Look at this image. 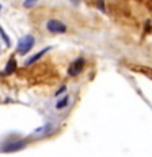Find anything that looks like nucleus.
I'll use <instances>...</instances> for the list:
<instances>
[{
  "label": "nucleus",
  "instance_id": "obj_15",
  "mask_svg": "<svg viewBox=\"0 0 152 157\" xmlns=\"http://www.w3.org/2000/svg\"><path fill=\"white\" fill-rule=\"evenodd\" d=\"M0 51H2V48H0Z\"/></svg>",
  "mask_w": 152,
  "mask_h": 157
},
{
  "label": "nucleus",
  "instance_id": "obj_6",
  "mask_svg": "<svg viewBox=\"0 0 152 157\" xmlns=\"http://www.w3.org/2000/svg\"><path fill=\"white\" fill-rule=\"evenodd\" d=\"M15 71H17V61H15V57H12L7 62V67H5L3 74H5V75H10V74H13Z\"/></svg>",
  "mask_w": 152,
  "mask_h": 157
},
{
  "label": "nucleus",
  "instance_id": "obj_11",
  "mask_svg": "<svg viewBox=\"0 0 152 157\" xmlns=\"http://www.w3.org/2000/svg\"><path fill=\"white\" fill-rule=\"evenodd\" d=\"M97 5H98V8H100L103 13L106 12V7H105V0H97Z\"/></svg>",
  "mask_w": 152,
  "mask_h": 157
},
{
  "label": "nucleus",
  "instance_id": "obj_3",
  "mask_svg": "<svg viewBox=\"0 0 152 157\" xmlns=\"http://www.w3.org/2000/svg\"><path fill=\"white\" fill-rule=\"evenodd\" d=\"M83 69H85V59L77 57L74 62H70V66H69V69H67V74H69V77H77V75L82 74Z\"/></svg>",
  "mask_w": 152,
  "mask_h": 157
},
{
  "label": "nucleus",
  "instance_id": "obj_8",
  "mask_svg": "<svg viewBox=\"0 0 152 157\" xmlns=\"http://www.w3.org/2000/svg\"><path fill=\"white\" fill-rule=\"evenodd\" d=\"M51 129H54V126H52V124H46V126H43V128L34 129V134H36V136H39V134H49V132H51Z\"/></svg>",
  "mask_w": 152,
  "mask_h": 157
},
{
  "label": "nucleus",
  "instance_id": "obj_14",
  "mask_svg": "<svg viewBox=\"0 0 152 157\" xmlns=\"http://www.w3.org/2000/svg\"><path fill=\"white\" fill-rule=\"evenodd\" d=\"M0 10H2V5H0Z\"/></svg>",
  "mask_w": 152,
  "mask_h": 157
},
{
  "label": "nucleus",
  "instance_id": "obj_13",
  "mask_svg": "<svg viewBox=\"0 0 152 157\" xmlns=\"http://www.w3.org/2000/svg\"><path fill=\"white\" fill-rule=\"evenodd\" d=\"M70 2H72L74 5H78V3H80V0H70Z\"/></svg>",
  "mask_w": 152,
  "mask_h": 157
},
{
  "label": "nucleus",
  "instance_id": "obj_2",
  "mask_svg": "<svg viewBox=\"0 0 152 157\" xmlns=\"http://www.w3.org/2000/svg\"><path fill=\"white\" fill-rule=\"evenodd\" d=\"M46 29L49 33H54V34H62L67 31V25L57 18H51L46 21Z\"/></svg>",
  "mask_w": 152,
  "mask_h": 157
},
{
  "label": "nucleus",
  "instance_id": "obj_5",
  "mask_svg": "<svg viewBox=\"0 0 152 157\" xmlns=\"http://www.w3.org/2000/svg\"><path fill=\"white\" fill-rule=\"evenodd\" d=\"M49 51H51V46H46L44 49H41V51H38L36 54H33V56H29V57L26 59V61H25V66H31V64H34L36 61H39V59H41V57H43L46 52H49Z\"/></svg>",
  "mask_w": 152,
  "mask_h": 157
},
{
  "label": "nucleus",
  "instance_id": "obj_9",
  "mask_svg": "<svg viewBox=\"0 0 152 157\" xmlns=\"http://www.w3.org/2000/svg\"><path fill=\"white\" fill-rule=\"evenodd\" d=\"M0 36H2L3 43H5V46H7V48H10V46H12V41H10V36H8L7 33H5V29L2 28V25H0Z\"/></svg>",
  "mask_w": 152,
  "mask_h": 157
},
{
  "label": "nucleus",
  "instance_id": "obj_1",
  "mask_svg": "<svg viewBox=\"0 0 152 157\" xmlns=\"http://www.w3.org/2000/svg\"><path fill=\"white\" fill-rule=\"evenodd\" d=\"M34 43H36V39H34L33 34H25L21 39H18L17 54H20V56H26V54L34 48Z\"/></svg>",
  "mask_w": 152,
  "mask_h": 157
},
{
  "label": "nucleus",
  "instance_id": "obj_10",
  "mask_svg": "<svg viewBox=\"0 0 152 157\" xmlns=\"http://www.w3.org/2000/svg\"><path fill=\"white\" fill-rule=\"evenodd\" d=\"M36 3H38V0H25V2H23V7L31 8V7H34Z\"/></svg>",
  "mask_w": 152,
  "mask_h": 157
},
{
  "label": "nucleus",
  "instance_id": "obj_4",
  "mask_svg": "<svg viewBox=\"0 0 152 157\" xmlns=\"http://www.w3.org/2000/svg\"><path fill=\"white\" fill-rule=\"evenodd\" d=\"M26 139H15V141H8L2 146V152H17L20 149H23L26 146Z\"/></svg>",
  "mask_w": 152,
  "mask_h": 157
},
{
  "label": "nucleus",
  "instance_id": "obj_12",
  "mask_svg": "<svg viewBox=\"0 0 152 157\" xmlns=\"http://www.w3.org/2000/svg\"><path fill=\"white\" fill-rule=\"evenodd\" d=\"M66 90H67V87H66V85H62V87L59 88L57 92H54V97H61V95H62V93L66 92Z\"/></svg>",
  "mask_w": 152,
  "mask_h": 157
},
{
  "label": "nucleus",
  "instance_id": "obj_7",
  "mask_svg": "<svg viewBox=\"0 0 152 157\" xmlns=\"http://www.w3.org/2000/svg\"><path fill=\"white\" fill-rule=\"evenodd\" d=\"M69 103H70V97H69V95H64L61 100H57V103H56V110H64V108H67Z\"/></svg>",
  "mask_w": 152,
  "mask_h": 157
}]
</instances>
